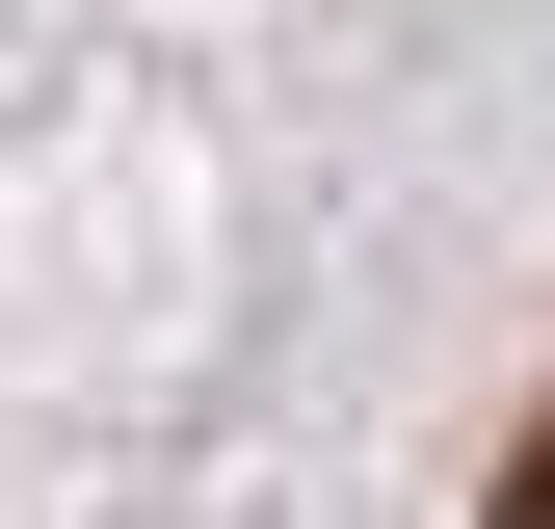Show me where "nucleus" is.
<instances>
[{
    "label": "nucleus",
    "instance_id": "obj_1",
    "mask_svg": "<svg viewBox=\"0 0 555 529\" xmlns=\"http://www.w3.org/2000/svg\"><path fill=\"white\" fill-rule=\"evenodd\" d=\"M476 529H555V397H529V450H503V503H476Z\"/></svg>",
    "mask_w": 555,
    "mask_h": 529
}]
</instances>
